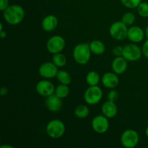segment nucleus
<instances>
[{
    "label": "nucleus",
    "mask_w": 148,
    "mask_h": 148,
    "mask_svg": "<svg viewBox=\"0 0 148 148\" xmlns=\"http://www.w3.org/2000/svg\"><path fill=\"white\" fill-rule=\"evenodd\" d=\"M3 17L8 24L16 25L24 20L25 10L20 5L12 4L3 11Z\"/></svg>",
    "instance_id": "1"
},
{
    "label": "nucleus",
    "mask_w": 148,
    "mask_h": 148,
    "mask_svg": "<svg viewBox=\"0 0 148 148\" xmlns=\"http://www.w3.org/2000/svg\"><path fill=\"white\" fill-rule=\"evenodd\" d=\"M90 48L89 43H79L74 48L72 56L74 59L77 64L80 65H85L88 63L91 57Z\"/></svg>",
    "instance_id": "2"
},
{
    "label": "nucleus",
    "mask_w": 148,
    "mask_h": 148,
    "mask_svg": "<svg viewBox=\"0 0 148 148\" xmlns=\"http://www.w3.org/2000/svg\"><path fill=\"white\" fill-rule=\"evenodd\" d=\"M65 125L62 121L59 119H53L49 121L46 127L48 135L52 139L61 138L64 134Z\"/></svg>",
    "instance_id": "3"
},
{
    "label": "nucleus",
    "mask_w": 148,
    "mask_h": 148,
    "mask_svg": "<svg viewBox=\"0 0 148 148\" xmlns=\"http://www.w3.org/2000/svg\"><path fill=\"white\" fill-rule=\"evenodd\" d=\"M128 29L122 21H116L110 26V36L116 40H125L127 38Z\"/></svg>",
    "instance_id": "4"
},
{
    "label": "nucleus",
    "mask_w": 148,
    "mask_h": 148,
    "mask_svg": "<svg viewBox=\"0 0 148 148\" xmlns=\"http://www.w3.org/2000/svg\"><path fill=\"white\" fill-rule=\"evenodd\" d=\"M103 98V91L98 85L90 86L84 93L85 101L89 105H95L101 101Z\"/></svg>",
    "instance_id": "5"
},
{
    "label": "nucleus",
    "mask_w": 148,
    "mask_h": 148,
    "mask_svg": "<svg viewBox=\"0 0 148 148\" xmlns=\"http://www.w3.org/2000/svg\"><path fill=\"white\" fill-rule=\"evenodd\" d=\"M140 136L137 131L134 130H127L121 136V143L126 148H134L138 145Z\"/></svg>",
    "instance_id": "6"
},
{
    "label": "nucleus",
    "mask_w": 148,
    "mask_h": 148,
    "mask_svg": "<svg viewBox=\"0 0 148 148\" xmlns=\"http://www.w3.org/2000/svg\"><path fill=\"white\" fill-rule=\"evenodd\" d=\"M66 45L64 38L61 36H53L48 40L46 43V49L49 53H61L64 50Z\"/></svg>",
    "instance_id": "7"
},
{
    "label": "nucleus",
    "mask_w": 148,
    "mask_h": 148,
    "mask_svg": "<svg viewBox=\"0 0 148 148\" xmlns=\"http://www.w3.org/2000/svg\"><path fill=\"white\" fill-rule=\"evenodd\" d=\"M143 51L137 45L134 43L126 45L123 49L122 56L128 62H136L141 58Z\"/></svg>",
    "instance_id": "8"
},
{
    "label": "nucleus",
    "mask_w": 148,
    "mask_h": 148,
    "mask_svg": "<svg viewBox=\"0 0 148 148\" xmlns=\"http://www.w3.org/2000/svg\"><path fill=\"white\" fill-rule=\"evenodd\" d=\"M109 121L108 118L103 114L98 115L93 118L92 121V127L94 131L98 134H103L106 132L109 129Z\"/></svg>",
    "instance_id": "9"
},
{
    "label": "nucleus",
    "mask_w": 148,
    "mask_h": 148,
    "mask_svg": "<svg viewBox=\"0 0 148 148\" xmlns=\"http://www.w3.org/2000/svg\"><path fill=\"white\" fill-rule=\"evenodd\" d=\"M58 67L53 62H47L42 64L38 69V73L45 79H51L56 77L58 73Z\"/></svg>",
    "instance_id": "10"
},
{
    "label": "nucleus",
    "mask_w": 148,
    "mask_h": 148,
    "mask_svg": "<svg viewBox=\"0 0 148 148\" xmlns=\"http://www.w3.org/2000/svg\"><path fill=\"white\" fill-rule=\"evenodd\" d=\"M55 86L51 81L47 79L40 80L36 84V90L38 93L43 97H48L55 92Z\"/></svg>",
    "instance_id": "11"
},
{
    "label": "nucleus",
    "mask_w": 148,
    "mask_h": 148,
    "mask_svg": "<svg viewBox=\"0 0 148 148\" xmlns=\"http://www.w3.org/2000/svg\"><path fill=\"white\" fill-rule=\"evenodd\" d=\"M101 82L103 85L106 88L114 89L116 87L118 86L119 83V79L117 74L115 72H106L103 75L101 78Z\"/></svg>",
    "instance_id": "12"
},
{
    "label": "nucleus",
    "mask_w": 148,
    "mask_h": 148,
    "mask_svg": "<svg viewBox=\"0 0 148 148\" xmlns=\"http://www.w3.org/2000/svg\"><path fill=\"white\" fill-rule=\"evenodd\" d=\"M145 36V31L139 26H132L128 29L127 38L132 43H140Z\"/></svg>",
    "instance_id": "13"
},
{
    "label": "nucleus",
    "mask_w": 148,
    "mask_h": 148,
    "mask_svg": "<svg viewBox=\"0 0 148 148\" xmlns=\"http://www.w3.org/2000/svg\"><path fill=\"white\" fill-rule=\"evenodd\" d=\"M113 72H115L117 75H122L128 68V61L123 56H116L115 59L113 60L111 64Z\"/></svg>",
    "instance_id": "14"
},
{
    "label": "nucleus",
    "mask_w": 148,
    "mask_h": 148,
    "mask_svg": "<svg viewBox=\"0 0 148 148\" xmlns=\"http://www.w3.org/2000/svg\"><path fill=\"white\" fill-rule=\"evenodd\" d=\"M62 98L58 97L55 93L46 97V106L48 109L51 112H56L62 108Z\"/></svg>",
    "instance_id": "15"
},
{
    "label": "nucleus",
    "mask_w": 148,
    "mask_h": 148,
    "mask_svg": "<svg viewBox=\"0 0 148 148\" xmlns=\"http://www.w3.org/2000/svg\"><path fill=\"white\" fill-rule=\"evenodd\" d=\"M101 111H102V114L107 118L112 119L116 116L117 112H118V108H117V106L115 102L108 100L103 103L102 107H101Z\"/></svg>",
    "instance_id": "16"
},
{
    "label": "nucleus",
    "mask_w": 148,
    "mask_h": 148,
    "mask_svg": "<svg viewBox=\"0 0 148 148\" xmlns=\"http://www.w3.org/2000/svg\"><path fill=\"white\" fill-rule=\"evenodd\" d=\"M58 23L59 21L56 16L53 14H49L43 19L41 22V26L45 31L51 32L56 28Z\"/></svg>",
    "instance_id": "17"
},
{
    "label": "nucleus",
    "mask_w": 148,
    "mask_h": 148,
    "mask_svg": "<svg viewBox=\"0 0 148 148\" xmlns=\"http://www.w3.org/2000/svg\"><path fill=\"white\" fill-rule=\"evenodd\" d=\"M91 52L95 55H101L105 52V44L101 40H94L89 43Z\"/></svg>",
    "instance_id": "18"
},
{
    "label": "nucleus",
    "mask_w": 148,
    "mask_h": 148,
    "mask_svg": "<svg viewBox=\"0 0 148 148\" xmlns=\"http://www.w3.org/2000/svg\"><path fill=\"white\" fill-rule=\"evenodd\" d=\"M56 78L60 84L69 85L72 82V77L70 74L66 70H59L56 75Z\"/></svg>",
    "instance_id": "19"
},
{
    "label": "nucleus",
    "mask_w": 148,
    "mask_h": 148,
    "mask_svg": "<svg viewBox=\"0 0 148 148\" xmlns=\"http://www.w3.org/2000/svg\"><path fill=\"white\" fill-rule=\"evenodd\" d=\"M101 79L99 74L95 71H90L86 75V82L89 86L98 85Z\"/></svg>",
    "instance_id": "20"
},
{
    "label": "nucleus",
    "mask_w": 148,
    "mask_h": 148,
    "mask_svg": "<svg viewBox=\"0 0 148 148\" xmlns=\"http://www.w3.org/2000/svg\"><path fill=\"white\" fill-rule=\"evenodd\" d=\"M52 62L57 67H63V66L66 65L67 60H66V57L65 56L64 54L61 53H57L53 54Z\"/></svg>",
    "instance_id": "21"
},
{
    "label": "nucleus",
    "mask_w": 148,
    "mask_h": 148,
    "mask_svg": "<svg viewBox=\"0 0 148 148\" xmlns=\"http://www.w3.org/2000/svg\"><path fill=\"white\" fill-rule=\"evenodd\" d=\"M90 114V110L85 105H79L75 109V115L79 119H85Z\"/></svg>",
    "instance_id": "22"
},
{
    "label": "nucleus",
    "mask_w": 148,
    "mask_h": 148,
    "mask_svg": "<svg viewBox=\"0 0 148 148\" xmlns=\"http://www.w3.org/2000/svg\"><path fill=\"white\" fill-rule=\"evenodd\" d=\"M54 93L57 95L58 97L62 98H65L69 95V88L68 85H64V84H60L55 88Z\"/></svg>",
    "instance_id": "23"
},
{
    "label": "nucleus",
    "mask_w": 148,
    "mask_h": 148,
    "mask_svg": "<svg viewBox=\"0 0 148 148\" xmlns=\"http://www.w3.org/2000/svg\"><path fill=\"white\" fill-rule=\"evenodd\" d=\"M136 17L132 12H126L121 18V21L127 26L132 25L135 22Z\"/></svg>",
    "instance_id": "24"
},
{
    "label": "nucleus",
    "mask_w": 148,
    "mask_h": 148,
    "mask_svg": "<svg viewBox=\"0 0 148 148\" xmlns=\"http://www.w3.org/2000/svg\"><path fill=\"white\" fill-rule=\"evenodd\" d=\"M121 2L124 7L129 9L137 8L142 0H121Z\"/></svg>",
    "instance_id": "25"
},
{
    "label": "nucleus",
    "mask_w": 148,
    "mask_h": 148,
    "mask_svg": "<svg viewBox=\"0 0 148 148\" xmlns=\"http://www.w3.org/2000/svg\"><path fill=\"white\" fill-rule=\"evenodd\" d=\"M137 12L141 17H148V3L141 2L140 5L137 7Z\"/></svg>",
    "instance_id": "26"
},
{
    "label": "nucleus",
    "mask_w": 148,
    "mask_h": 148,
    "mask_svg": "<svg viewBox=\"0 0 148 148\" xmlns=\"http://www.w3.org/2000/svg\"><path fill=\"white\" fill-rule=\"evenodd\" d=\"M119 96V95L118 92L114 90H112L108 92V95H107V98H108V100H109V101L116 102V101L118 100Z\"/></svg>",
    "instance_id": "27"
},
{
    "label": "nucleus",
    "mask_w": 148,
    "mask_h": 148,
    "mask_svg": "<svg viewBox=\"0 0 148 148\" xmlns=\"http://www.w3.org/2000/svg\"><path fill=\"white\" fill-rule=\"evenodd\" d=\"M123 49L124 47H121L120 46H117L113 49V53L116 56H121L123 54Z\"/></svg>",
    "instance_id": "28"
},
{
    "label": "nucleus",
    "mask_w": 148,
    "mask_h": 148,
    "mask_svg": "<svg viewBox=\"0 0 148 148\" xmlns=\"http://www.w3.org/2000/svg\"><path fill=\"white\" fill-rule=\"evenodd\" d=\"M142 51H143V54L148 59V39L143 43V47H142Z\"/></svg>",
    "instance_id": "29"
},
{
    "label": "nucleus",
    "mask_w": 148,
    "mask_h": 148,
    "mask_svg": "<svg viewBox=\"0 0 148 148\" xmlns=\"http://www.w3.org/2000/svg\"><path fill=\"white\" fill-rule=\"evenodd\" d=\"M10 6L9 0H0V10L1 11H4Z\"/></svg>",
    "instance_id": "30"
},
{
    "label": "nucleus",
    "mask_w": 148,
    "mask_h": 148,
    "mask_svg": "<svg viewBox=\"0 0 148 148\" xmlns=\"http://www.w3.org/2000/svg\"><path fill=\"white\" fill-rule=\"evenodd\" d=\"M7 93H8V88H6V87H3V88H1V90H0V95L1 96L6 95Z\"/></svg>",
    "instance_id": "31"
},
{
    "label": "nucleus",
    "mask_w": 148,
    "mask_h": 148,
    "mask_svg": "<svg viewBox=\"0 0 148 148\" xmlns=\"http://www.w3.org/2000/svg\"><path fill=\"white\" fill-rule=\"evenodd\" d=\"M0 37H1V39H4L7 37V33L6 31H4V30H0Z\"/></svg>",
    "instance_id": "32"
},
{
    "label": "nucleus",
    "mask_w": 148,
    "mask_h": 148,
    "mask_svg": "<svg viewBox=\"0 0 148 148\" xmlns=\"http://www.w3.org/2000/svg\"><path fill=\"white\" fill-rule=\"evenodd\" d=\"M1 148H13V146L12 145H1Z\"/></svg>",
    "instance_id": "33"
},
{
    "label": "nucleus",
    "mask_w": 148,
    "mask_h": 148,
    "mask_svg": "<svg viewBox=\"0 0 148 148\" xmlns=\"http://www.w3.org/2000/svg\"><path fill=\"white\" fill-rule=\"evenodd\" d=\"M145 36L147 37V38L148 39V25L146 27L145 30Z\"/></svg>",
    "instance_id": "34"
},
{
    "label": "nucleus",
    "mask_w": 148,
    "mask_h": 148,
    "mask_svg": "<svg viewBox=\"0 0 148 148\" xmlns=\"http://www.w3.org/2000/svg\"><path fill=\"white\" fill-rule=\"evenodd\" d=\"M145 135L147 136V137L148 138V127L146 128V130H145Z\"/></svg>",
    "instance_id": "35"
}]
</instances>
